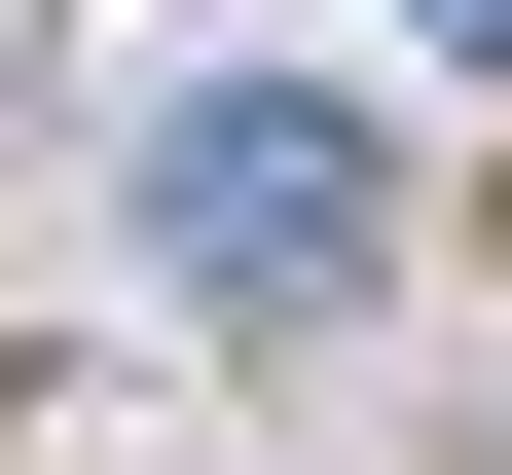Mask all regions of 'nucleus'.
I'll return each mask as SVG.
<instances>
[{
  "mask_svg": "<svg viewBox=\"0 0 512 475\" xmlns=\"http://www.w3.org/2000/svg\"><path fill=\"white\" fill-rule=\"evenodd\" d=\"M147 256L220 329H330L366 256H403V183H366V110H293V74H220V110H147Z\"/></svg>",
  "mask_w": 512,
  "mask_h": 475,
  "instance_id": "1",
  "label": "nucleus"
},
{
  "mask_svg": "<svg viewBox=\"0 0 512 475\" xmlns=\"http://www.w3.org/2000/svg\"><path fill=\"white\" fill-rule=\"evenodd\" d=\"M403 37H439V74H512V0H403Z\"/></svg>",
  "mask_w": 512,
  "mask_h": 475,
  "instance_id": "2",
  "label": "nucleus"
}]
</instances>
